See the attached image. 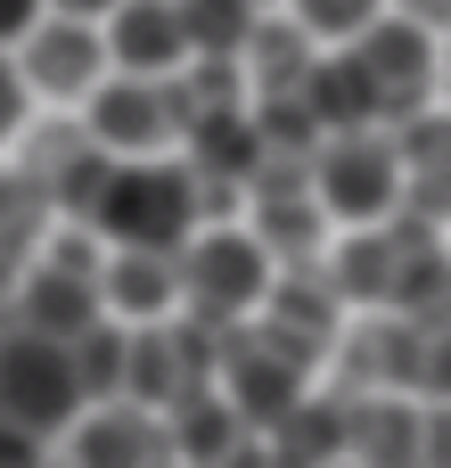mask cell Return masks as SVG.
Masks as SVG:
<instances>
[{
  "label": "cell",
  "mask_w": 451,
  "mask_h": 468,
  "mask_svg": "<svg viewBox=\"0 0 451 468\" xmlns=\"http://www.w3.org/2000/svg\"><path fill=\"white\" fill-rule=\"evenodd\" d=\"M337 313H345V296L329 288V271L320 263H296V271H271V296H263L255 329L279 337L296 362L320 370V354H337Z\"/></svg>",
  "instance_id": "obj_11"
},
{
  "label": "cell",
  "mask_w": 451,
  "mask_h": 468,
  "mask_svg": "<svg viewBox=\"0 0 451 468\" xmlns=\"http://www.w3.org/2000/svg\"><path fill=\"white\" fill-rule=\"evenodd\" d=\"M25 107H33V99H25V82H16V58H0V140L25 132Z\"/></svg>",
  "instance_id": "obj_26"
},
{
  "label": "cell",
  "mask_w": 451,
  "mask_h": 468,
  "mask_svg": "<svg viewBox=\"0 0 451 468\" xmlns=\"http://www.w3.org/2000/svg\"><path fill=\"white\" fill-rule=\"evenodd\" d=\"M246 8H255V16H263V8H271V0H246Z\"/></svg>",
  "instance_id": "obj_32"
},
{
  "label": "cell",
  "mask_w": 451,
  "mask_h": 468,
  "mask_svg": "<svg viewBox=\"0 0 451 468\" xmlns=\"http://www.w3.org/2000/svg\"><path fill=\"white\" fill-rule=\"evenodd\" d=\"M444 263H451V247H444Z\"/></svg>",
  "instance_id": "obj_34"
},
{
  "label": "cell",
  "mask_w": 451,
  "mask_h": 468,
  "mask_svg": "<svg viewBox=\"0 0 451 468\" xmlns=\"http://www.w3.org/2000/svg\"><path fill=\"white\" fill-rule=\"evenodd\" d=\"M394 165H403V214L444 230L451 222V115H419L394 132Z\"/></svg>",
  "instance_id": "obj_14"
},
{
  "label": "cell",
  "mask_w": 451,
  "mask_h": 468,
  "mask_svg": "<svg viewBox=\"0 0 451 468\" xmlns=\"http://www.w3.org/2000/svg\"><path fill=\"white\" fill-rule=\"evenodd\" d=\"M66 468H173V436H164L156 411L107 403V411H82V420H74Z\"/></svg>",
  "instance_id": "obj_13"
},
{
  "label": "cell",
  "mask_w": 451,
  "mask_h": 468,
  "mask_svg": "<svg viewBox=\"0 0 451 468\" xmlns=\"http://www.w3.org/2000/svg\"><path fill=\"white\" fill-rule=\"evenodd\" d=\"M107 165H115V156H99L82 123H41L8 173L49 206V222H58V214H74V222H82V214H90V197H99V181H107Z\"/></svg>",
  "instance_id": "obj_9"
},
{
  "label": "cell",
  "mask_w": 451,
  "mask_h": 468,
  "mask_svg": "<svg viewBox=\"0 0 451 468\" xmlns=\"http://www.w3.org/2000/svg\"><path fill=\"white\" fill-rule=\"evenodd\" d=\"M16 82L25 99H58V107H82L99 82H107V41L99 25H66V16H41L25 41H16Z\"/></svg>",
  "instance_id": "obj_8"
},
{
  "label": "cell",
  "mask_w": 451,
  "mask_h": 468,
  "mask_svg": "<svg viewBox=\"0 0 451 468\" xmlns=\"http://www.w3.org/2000/svg\"><path fill=\"white\" fill-rule=\"evenodd\" d=\"M263 461L271 468H345V403L329 395V403H296L271 436H263Z\"/></svg>",
  "instance_id": "obj_18"
},
{
  "label": "cell",
  "mask_w": 451,
  "mask_h": 468,
  "mask_svg": "<svg viewBox=\"0 0 451 468\" xmlns=\"http://www.w3.org/2000/svg\"><path fill=\"white\" fill-rule=\"evenodd\" d=\"M378 16H386V0H296L304 41H345V49H353Z\"/></svg>",
  "instance_id": "obj_23"
},
{
  "label": "cell",
  "mask_w": 451,
  "mask_h": 468,
  "mask_svg": "<svg viewBox=\"0 0 451 468\" xmlns=\"http://www.w3.org/2000/svg\"><path fill=\"white\" fill-rule=\"evenodd\" d=\"M0 468H66L49 444H33V436H16V428H0Z\"/></svg>",
  "instance_id": "obj_28"
},
{
  "label": "cell",
  "mask_w": 451,
  "mask_h": 468,
  "mask_svg": "<svg viewBox=\"0 0 451 468\" xmlns=\"http://www.w3.org/2000/svg\"><path fill=\"white\" fill-rule=\"evenodd\" d=\"M0 304H8V280H0Z\"/></svg>",
  "instance_id": "obj_33"
},
{
  "label": "cell",
  "mask_w": 451,
  "mask_h": 468,
  "mask_svg": "<svg viewBox=\"0 0 451 468\" xmlns=\"http://www.w3.org/2000/svg\"><path fill=\"white\" fill-rule=\"evenodd\" d=\"M345 468H419V403L403 395L345 403Z\"/></svg>",
  "instance_id": "obj_15"
},
{
  "label": "cell",
  "mask_w": 451,
  "mask_h": 468,
  "mask_svg": "<svg viewBox=\"0 0 451 468\" xmlns=\"http://www.w3.org/2000/svg\"><path fill=\"white\" fill-rule=\"evenodd\" d=\"M164 436H173V468H222L238 444H255L246 428H238V411L205 387V395H189V403H173V420H164Z\"/></svg>",
  "instance_id": "obj_20"
},
{
  "label": "cell",
  "mask_w": 451,
  "mask_h": 468,
  "mask_svg": "<svg viewBox=\"0 0 451 468\" xmlns=\"http://www.w3.org/2000/svg\"><path fill=\"white\" fill-rule=\"evenodd\" d=\"M238 74H255V99H296L304 74H312V41H304V25H296V16H255V41H246ZM255 99H246V107H255Z\"/></svg>",
  "instance_id": "obj_19"
},
{
  "label": "cell",
  "mask_w": 451,
  "mask_h": 468,
  "mask_svg": "<svg viewBox=\"0 0 451 468\" xmlns=\"http://www.w3.org/2000/svg\"><path fill=\"white\" fill-rule=\"evenodd\" d=\"M419 468H451V411H419Z\"/></svg>",
  "instance_id": "obj_27"
},
{
  "label": "cell",
  "mask_w": 451,
  "mask_h": 468,
  "mask_svg": "<svg viewBox=\"0 0 451 468\" xmlns=\"http://www.w3.org/2000/svg\"><path fill=\"white\" fill-rule=\"evenodd\" d=\"M312 206H329V214L353 222V230L403 214L394 132H345V140H320V148H312Z\"/></svg>",
  "instance_id": "obj_5"
},
{
  "label": "cell",
  "mask_w": 451,
  "mask_h": 468,
  "mask_svg": "<svg viewBox=\"0 0 451 468\" xmlns=\"http://www.w3.org/2000/svg\"><path fill=\"white\" fill-rule=\"evenodd\" d=\"M189 222H197V181L173 156L107 165V181H99V197L82 214V230L107 255H181L189 247Z\"/></svg>",
  "instance_id": "obj_2"
},
{
  "label": "cell",
  "mask_w": 451,
  "mask_h": 468,
  "mask_svg": "<svg viewBox=\"0 0 451 468\" xmlns=\"http://www.w3.org/2000/svg\"><path fill=\"white\" fill-rule=\"evenodd\" d=\"M99 304H107L115 329H123V321L156 329V321L181 304V271H173V255H107V271H99Z\"/></svg>",
  "instance_id": "obj_16"
},
{
  "label": "cell",
  "mask_w": 451,
  "mask_h": 468,
  "mask_svg": "<svg viewBox=\"0 0 451 468\" xmlns=\"http://www.w3.org/2000/svg\"><path fill=\"white\" fill-rule=\"evenodd\" d=\"M82 420V387H74V354L25 329H0V428L58 444Z\"/></svg>",
  "instance_id": "obj_4"
},
{
  "label": "cell",
  "mask_w": 451,
  "mask_h": 468,
  "mask_svg": "<svg viewBox=\"0 0 451 468\" xmlns=\"http://www.w3.org/2000/svg\"><path fill=\"white\" fill-rule=\"evenodd\" d=\"M304 107H312L320 140H345V132H378V107H370V82H362L353 49H337V58H312V74H304Z\"/></svg>",
  "instance_id": "obj_17"
},
{
  "label": "cell",
  "mask_w": 451,
  "mask_h": 468,
  "mask_svg": "<svg viewBox=\"0 0 451 468\" xmlns=\"http://www.w3.org/2000/svg\"><path fill=\"white\" fill-rule=\"evenodd\" d=\"M41 16H49L41 0H0V58H16V41H25Z\"/></svg>",
  "instance_id": "obj_25"
},
{
  "label": "cell",
  "mask_w": 451,
  "mask_h": 468,
  "mask_svg": "<svg viewBox=\"0 0 451 468\" xmlns=\"http://www.w3.org/2000/svg\"><path fill=\"white\" fill-rule=\"evenodd\" d=\"M99 41H107V74H123V82H173V74L189 66L173 0H123V8L99 25Z\"/></svg>",
  "instance_id": "obj_12"
},
{
  "label": "cell",
  "mask_w": 451,
  "mask_h": 468,
  "mask_svg": "<svg viewBox=\"0 0 451 468\" xmlns=\"http://www.w3.org/2000/svg\"><path fill=\"white\" fill-rule=\"evenodd\" d=\"M173 16H181L189 66H197V58H205V66H238L246 41H255V8H246V0H173Z\"/></svg>",
  "instance_id": "obj_21"
},
{
  "label": "cell",
  "mask_w": 451,
  "mask_h": 468,
  "mask_svg": "<svg viewBox=\"0 0 451 468\" xmlns=\"http://www.w3.org/2000/svg\"><path fill=\"white\" fill-rule=\"evenodd\" d=\"M329 288L345 304H370V313H394V321H451V263H444V230L411 222V214H386L370 230H353L337 255H329Z\"/></svg>",
  "instance_id": "obj_1"
},
{
  "label": "cell",
  "mask_w": 451,
  "mask_h": 468,
  "mask_svg": "<svg viewBox=\"0 0 451 468\" xmlns=\"http://www.w3.org/2000/svg\"><path fill=\"white\" fill-rule=\"evenodd\" d=\"M49 16H66V25H99V16H115L123 0H41Z\"/></svg>",
  "instance_id": "obj_30"
},
{
  "label": "cell",
  "mask_w": 451,
  "mask_h": 468,
  "mask_svg": "<svg viewBox=\"0 0 451 468\" xmlns=\"http://www.w3.org/2000/svg\"><path fill=\"white\" fill-rule=\"evenodd\" d=\"M304 378H312V362H296L279 337H263V329H230V337H222L214 395L238 411V428H246V436H271V428L304 403Z\"/></svg>",
  "instance_id": "obj_6"
},
{
  "label": "cell",
  "mask_w": 451,
  "mask_h": 468,
  "mask_svg": "<svg viewBox=\"0 0 451 468\" xmlns=\"http://www.w3.org/2000/svg\"><path fill=\"white\" fill-rule=\"evenodd\" d=\"M353 66H362L370 107H378V123H386V132H403V123L435 115V41H427L419 25L378 16V25L353 41Z\"/></svg>",
  "instance_id": "obj_7"
},
{
  "label": "cell",
  "mask_w": 451,
  "mask_h": 468,
  "mask_svg": "<svg viewBox=\"0 0 451 468\" xmlns=\"http://www.w3.org/2000/svg\"><path fill=\"white\" fill-rule=\"evenodd\" d=\"M435 90H451V49H444V58H435Z\"/></svg>",
  "instance_id": "obj_31"
},
{
  "label": "cell",
  "mask_w": 451,
  "mask_h": 468,
  "mask_svg": "<svg viewBox=\"0 0 451 468\" xmlns=\"http://www.w3.org/2000/svg\"><path fill=\"white\" fill-rule=\"evenodd\" d=\"M82 132H90L99 156H115V165H148L156 148H173L164 82H123V74H107V82L82 99Z\"/></svg>",
  "instance_id": "obj_10"
},
{
  "label": "cell",
  "mask_w": 451,
  "mask_h": 468,
  "mask_svg": "<svg viewBox=\"0 0 451 468\" xmlns=\"http://www.w3.org/2000/svg\"><path fill=\"white\" fill-rule=\"evenodd\" d=\"M66 354H74L82 411H107V403H123V329H115V321H99L90 337H74Z\"/></svg>",
  "instance_id": "obj_22"
},
{
  "label": "cell",
  "mask_w": 451,
  "mask_h": 468,
  "mask_svg": "<svg viewBox=\"0 0 451 468\" xmlns=\"http://www.w3.org/2000/svg\"><path fill=\"white\" fill-rule=\"evenodd\" d=\"M173 271H181L189 321H205V329H246V313H263V296H271V255L246 230H230V222L189 239L173 255Z\"/></svg>",
  "instance_id": "obj_3"
},
{
  "label": "cell",
  "mask_w": 451,
  "mask_h": 468,
  "mask_svg": "<svg viewBox=\"0 0 451 468\" xmlns=\"http://www.w3.org/2000/svg\"><path fill=\"white\" fill-rule=\"evenodd\" d=\"M394 8H403V25H419L427 41H435V33L451 41V0H394Z\"/></svg>",
  "instance_id": "obj_29"
},
{
  "label": "cell",
  "mask_w": 451,
  "mask_h": 468,
  "mask_svg": "<svg viewBox=\"0 0 451 468\" xmlns=\"http://www.w3.org/2000/svg\"><path fill=\"white\" fill-rule=\"evenodd\" d=\"M411 403H427V411H451V321H427V329H419Z\"/></svg>",
  "instance_id": "obj_24"
}]
</instances>
